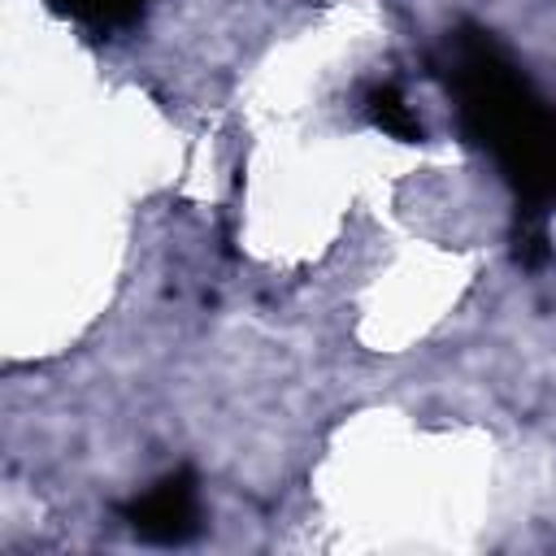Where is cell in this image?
<instances>
[{"mask_svg": "<svg viewBox=\"0 0 556 556\" xmlns=\"http://www.w3.org/2000/svg\"><path fill=\"white\" fill-rule=\"evenodd\" d=\"M439 74L456 100L465 135L486 148L521 195V208H556V104L513 65V56L473 26L443 39Z\"/></svg>", "mask_w": 556, "mask_h": 556, "instance_id": "1", "label": "cell"}, {"mask_svg": "<svg viewBox=\"0 0 556 556\" xmlns=\"http://www.w3.org/2000/svg\"><path fill=\"white\" fill-rule=\"evenodd\" d=\"M122 517L148 543H187L200 530V491H195V478L187 469L161 478L156 486H148L143 495H135L122 508Z\"/></svg>", "mask_w": 556, "mask_h": 556, "instance_id": "2", "label": "cell"}, {"mask_svg": "<svg viewBox=\"0 0 556 556\" xmlns=\"http://www.w3.org/2000/svg\"><path fill=\"white\" fill-rule=\"evenodd\" d=\"M365 113H369V122H374L378 130H387V135H395V139H404V143H417V139H421V122L413 117V109L404 104L400 87H391V83L369 87Z\"/></svg>", "mask_w": 556, "mask_h": 556, "instance_id": "3", "label": "cell"}, {"mask_svg": "<svg viewBox=\"0 0 556 556\" xmlns=\"http://www.w3.org/2000/svg\"><path fill=\"white\" fill-rule=\"evenodd\" d=\"M56 9L91 30H117L130 26L148 9V0H56Z\"/></svg>", "mask_w": 556, "mask_h": 556, "instance_id": "4", "label": "cell"}, {"mask_svg": "<svg viewBox=\"0 0 556 556\" xmlns=\"http://www.w3.org/2000/svg\"><path fill=\"white\" fill-rule=\"evenodd\" d=\"M513 256L521 269H543L552 261V248H547V222L543 213L534 208H521L517 217V230H513Z\"/></svg>", "mask_w": 556, "mask_h": 556, "instance_id": "5", "label": "cell"}]
</instances>
